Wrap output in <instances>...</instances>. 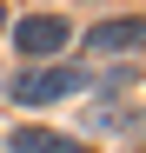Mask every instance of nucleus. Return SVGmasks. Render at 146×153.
Segmentation results:
<instances>
[{
    "label": "nucleus",
    "instance_id": "nucleus-3",
    "mask_svg": "<svg viewBox=\"0 0 146 153\" xmlns=\"http://www.w3.org/2000/svg\"><path fill=\"white\" fill-rule=\"evenodd\" d=\"M86 47H93V53H139V47H146V13H133V20H100V27L86 33Z\"/></svg>",
    "mask_w": 146,
    "mask_h": 153
},
{
    "label": "nucleus",
    "instance_id": "nucleus-5",
    "mask_svg": "<svg viewBox=\"0 0 146 153\" xmlns=\"http://www.w3.org/2000/svg\"><path fill=\"white\" fill-rule=\"evenodd\" d=\"M0 27H7V7H0Z\"/></svg>",
    "mask_w": 146,
    "mask_h": 153
},
{
    "label": "nucleus",
    "instance_id": "nucleus-2",
    "mask_svg": "<svg viewBox=\"0 0 146 153\" xmlns=\"http://www.w3.org/2000/svg\"><path fill=\"white\" fill-rule=\"evenodd\" d=\"M13 40H20L27 60H46V53H60V47L73 40V20H60V13H27V20L13 27Z\"/></svg>",
    "mask_w": 146,
    "mask_h": 153
},
{
    "label": "nucleus",
    "instance_id": "nucleus-4",
    "mask_svg": "<svg viewBox=\"0 0 146 153\" xmlns=\"http://www.w3.org/2000/svg\"><path fill=\"white\" fill-rule=\"evenodd\" d=\"M7 153H86V140L53 133V126H13V133H7Z\"/></svg>",
    "mask_w": 146,
    "mask_h": 153
},
{
    "label": "nucleus",
    "instance_id": "nucleus-1",
    "mask_svg": "<svg viewBox=\"0 0 146 153\" xmlns=\"http://www.w3.org/2000/svg\"><path fill=\"white\" fill-rule=\"evenodd\" d=\"M80 87H93V73H80V67H33V73L13 80V100L20 107H53V100L80 93Z\"/></svg>",
    "mask_w": 146,
    "mask_h": 153
}]
</instances>
